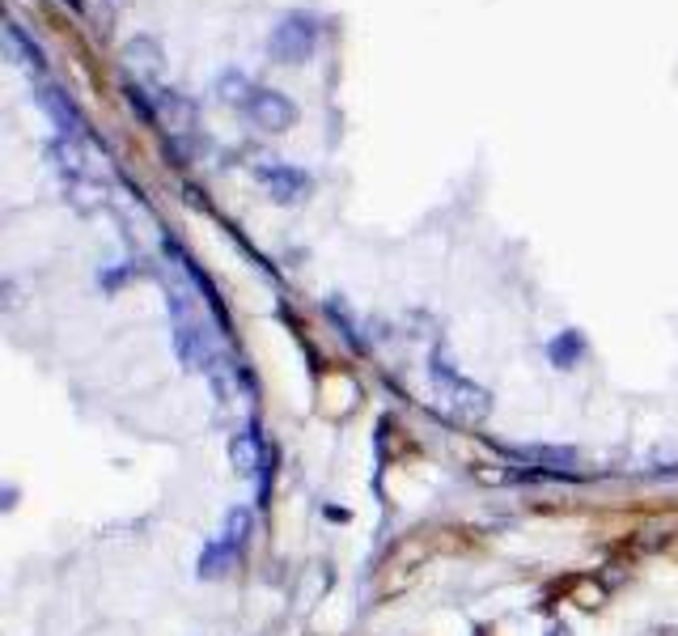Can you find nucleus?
Returning <instances> with one entry per match:
<instances>
[{
  "label": "nucleus",
  "mask_w": 678,
  "mask_h": 636,
  "mask_svg": "<svg viewBox=\"0 0 678 636\" xmlns=\"http://www.w3.org/2000/svg\"><path fill=\"white\" fill-rule=\"evenodd\" d=\"M428 378H433L441 403H445V408H450L454 416H462V420H484V416L492 412V395H488L479 382H471L467 374H462L445 348H433V357H428Z\"/></svg>",
  "instance_id": "nucleus-1"
},
{
  "label": "nucleus",
  "mask_w": 678,
  "mask_h": 636,
  "mask_svg": "<svg viewBox=\"0 0 678 636\" xmlns=\"http://www.w3.org/2000/svg\"><path fill=\"white\" fill-rule=\"evenodd\" d=\"M318 39H323L318 17L293 9L272 26V34H267V56H272V64H280V68H301V64L314 60Z\"/></svg>",
  "instance_id": "nucleus-2"
},
{
  "label": "nucleus",
  "mask_w": 678,
  "mask_h": 636,
  "mask_svg": "<svg viewBox=\"0 0 678 636\" xmlns=\"http://www.w3.org/2000/svg\"><path fill=\"white\" fill-rule=\"evenodd\" d=\"M166 310H170V335H174V352H178V361H183L191 374H208V365L217 352L208 348V331L204 323L195 318L191 302L178 289L166 293Z\"/></svg>",
  "instance_id": "nucleus-3"
},
{
  "label": "nucleus",
  "mask_w": 678,
  "mask_h": 636,
  "mask_svg": "<svg viewBox=\"0 0 678 636\" xmlns=\"http://www.w3.org/2000/svg\"><path fill=\"white\" fill-rule=\"evenodd\" d=\"M251 174H255V183L267 191V200H276L280 208L306 204L310 191H314L310 174L297 170V166H289V162H280V157H259V162L251 166Z\"/></svg>",
  "instance_id": "nucleus-4"
},
{
  "label": "nucleus",
  "mask_w": 678,
  "mask_h": 636,
  "mask_svg": "<svg viewBox=\"0 0 678 636\" xmlns=\"http://www.w3.org/2000/svg\"><path fill=\"white\" fill-rule=\"evenodd\" d=\"M242 115L251 119L259 132L280 136V132H289L293 123H297V102L284 94V90H267V85H255V94H251V102L242 106Z\"/></svg>",
  "instance_id": "nucleus-5"
},
{
  "label": "nucleus",
  "mask_w": 678,
  "mask_h": 636,
  "mask_svg": "<svg viewBox=\"0 0 678 636\" xmlns=\"http://www.w3.org/2000/svg\"><path fill=\"white\" fill-rule=\"evenodd\" d=\"M34 102L43 106V115L56 123V132L60 136H68V140H81V136H89V123H85V115H81V106L68 98L60 85H39L34 90Z\"/></svg>",
  "instance_id": "nucleus-6"
},
{
  "label": "nucleus",
  "mask_w": 678,
  "mask_h": 636,
  "mask_svg": "<svg viewBox=\"0 0 678 636\" xmlns=\"http://www.w3.org/2000/svg\"><path fill=\"white\" fill-rule=\"evenodd\" d=\"M543 352H547V361H551V369H560V374H573V369L590 357V340H585V331H577V327H564V331H556L551 340L543 344Z\"/></svg>",
  "instance_id": "nucleus-7"
},
{
  "label": "nucleus",
  "mask_w": 678,
  "mask_h": 636,
  "mask_svg": "<svg viewBox=\"0 0 678 636\" xmlns=\"http://www.w3.org/2000/svg\"><path fill=\"white\" fill-rule=\"evenodd\" d=\"M5 51H9V60L30 68V73H47V51L34 34L22 30V22H5Z\"/></svg>",
  "instance_id": "nucleus-8"
},
{
  "label": "nucleus",
  "mask_w": 678,
  "mask_h": 636,
  "mask_svg": "<svg viewBox=\"0 0 678 636\" xmlns=\"http://www.w3.org/2000/svg\"><path fill=\"white\" fill-rule=\"evenodd\" d=\"M234 564H238V552H234L229 543H221L217 535H212V539L204 543V552H200V569H195V573H200L204 581H217V577H225L229 569H234Z\"/></svg>",
  "instance_id": "nucleus-9"
},
{
  "label": "nucleus",
  "mask_w": 678,
  "mask_h": 636,
  "mask_svg": "<svg viewBox=\"0 0 678 636\" xmlns=\"http://www.w3.org/2000/svg\"><path fill=\"white\" fill-rule=\"evenodd\" d=\"M212 94H217L225 106H242L251 102V94H255V85H251V77L246 73H238V68H225V73L217 77V85H212Z\"/></svg>",
  "instance_id": "nucleus-10"
},
{
  "label": "nucleus",
  "mask_w": 678,
  "mask_h": 636,
  "mask_svg": "<svg viewBox=\"0 0 678 636\" xmlns=\"http://www.w3.org/2000/svg\"><path fill=\"white\" fill-rule=\"evenodd\" d=\"M251 526H255V514H251L246 505H238V509H229V514H225V526H221L217 539L229 543V547H234V552L242 556L246 543H251Z\"/></svg>",
  "instance_id": "nucleus-11"
},
{
  "label": "nucleus",
  "mask_w": 678,
  "mask_h": 636,
  "mask_svg": "<svg viewBox=\"0 0 678 636\" xmlns=\"http://www.w3.org/2000/svg\"><path fill=\"white\" fill-rule=\"evenodd\" d=\"M157 111L170 115V123H178V128H191L195 123V102H187L178 90H157Z\"/></svg>",
  "instance_id": "nucleus-12"
},
{
  "label": "nucleus",
  "mask_w": 678,
  "mask_h": 636,
  "mask_svg": "<svg viewBox=\"0 0 678 636\" xmlns=\"http://www.w3.org/2000/svg\"><path fill=\"white\" fill-rule=\"evenodd\" d=\"M123 60H128L132 68L140 64V73H153V68L162 64V47H157L153 39H136V43H128V51H123Z\"/></svg>",
  "instance_id": "nucleus-13"
},
{
  "label": "nucleus",
  "mask_w": 678,
  "mask_h": 636,
  "mask_svg": "<svg viewBox=\"0 0 678 636\" xmlns=\"http://www.w3.org/2000/svg\"><path fill=\"white\" fill-rule=\"evenodd\" d=\"M543 636H573V632H568V624H551Z\"/></svg>",
  "instance_id": "nucleus-14"
},
{
  "label": "nucleus",
  "mask_w": 678,
  "mask_h": 636,
  "mask_svg": "<svg viewBox=\"0 0 678 636\" xmlns=\"http://www.w3.org/2000/svg\"><path fill=\"white\" fill-rule=\"evenodd\" d=\"M111 5H115V9H119V5H123V0H111Z\"/></svg>",
  "instance_id": "nucleus-15"
}]
</instances>
